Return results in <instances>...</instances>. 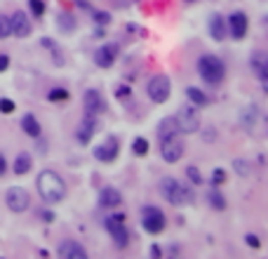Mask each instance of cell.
I'll return each mask as SVG.
<instances>
[{
  "label": "cell",
  "instance_id": "obj_28",
  "mask_svg": "<svg viewBox=\"0 0 268 259\" xmlns=\"http://www.w3.org/2000/svg\"><path fill=\"white\" fill-rule=\"evenodd\" d=\"M29 7H31V12H33V17H43L45 14V3L43 0H29Z\"/></svg>",
  "mask_w": 268,
  "mask_h": 259
},
{
  "label": "cell",
  "instance_id": "obj_24",
  "mask_svg": "<svg viewBox=\"0 0 268 259\" xmlns=\"http://www.w3.org/2000/svg\"><path fill=\"white\" fill-rule=\"evenodd\" d=\"M57 24H59V29L61 31H66V33H71L75 29V19L71 17V14H66V12H61L59 17H57Z\"/></svg>",
  "mask_w": 268,
  "mask_h": 259
},
{
  "label": "cell",
  "instance_id": "obj_29",
  "mask_svg": "<svg viewBox=\"0 0 268 259\" xmlns=\"http://www.w3.org/2000/svg\"><path fill=\"white\" fill-rule=\"evenodd\" d=\"M92 17H94V21H97L99 26L111 24V14H109V12H101V10H92Z\"/></svg>",
  "mask_w": 268,
  "mask_h": 259
},
{
  "label": "cell",
  "instance_id": "obj_18",
  "mask_svg": "<svg viewBox=\"0 0 268 259\" xmlns=\"http://www.w3.org/2000/svg\"><path fill=\"white\" fill-rule=\"evenodd\" d=\"M120 200H122L120 191L113 189V186H106V189H101V193H99V203H101V208H118Z\"/></svg>",
  "mask_w": 268,
  "mask_h": 259
},
{
  "label": "cell",
  "instance_id": "obj_39",
  "mask_svg": "<svg viewBox=\"0 0 268 259\" xmlns=\"http://www.w3.org/2000/svg\"><path fill=\"white\" fill-rule=\"evenodd\" d=\"M183 3H189V5H191V3H198V0H183Z\"/></svg>",
  "mask_w": 268,
  "mask_h": 259
},
{
  "label": "cell",
  "instance_id": "obj_20",
  "mask_svg": "<svg viewBox=\"0 0 268 259\" xmlns=\"http://www.w3.org/2000/svg\"><path fill=\"white\" fill-rule=\"evenodd\" d=\"M21 130H24L29 137H40V123L36 120V116H31V113H26L24 118H21Z\"/></svg>",
  "mask_w": 268,
  "mask_h": 259
},
{
  "label": "cell",
  "instance_id": "obj_13",
  "mask_svg": "<svg viewBox=\"0 0 268 259\" xmlns=\"http://www.w3.org/2000/svg\"><path fill=\"white\" fill-rule=\"evenodd\" d=\"M228 33H231L235 40H243L245 36H247V29H250V21H247V14L245 12H233L231 17H228Z\"/></svg>",
  "mask_w": 268,
  "mask_h": 259
},
{
  "label": "cell",
  "instance_id": "obj_19",
  "mask_svg": "<svg viewBox=\"0 0 268 259\" xmlns=\"http://www.w3.org/2000/svg\"><path fill=\"white\" fill-rule=\"evenodd\" d=\"M209 36H212L214 40H224V38L228 36V29H226V21L221 14H212V17H209Z\"/></svg>",
  "mask_w": 268,
  "mask_h": 259
},
{
  "label": "cell",
  "instance_id": "obj_2",
  "mask_svg": "<svg viewBox=\"0 0 268 259\" xmlns=\"http://www.w3.org/2000/svg\"><path fill=\"white\" fill-rule=\"evenodd\" d=\"M160 191H163L165 200L170 205H177V208H183V205L193 203V191H191L186 184H181L179 179L165 177L163 184H160Z\"/></svg>",
  "mask_w": 268,
  "mask_h": 259
},
{
  "label": "cell",
  "instance_id": "obj_12",
  "mask_svg": "<svg viewBox=\"0 0 268 259\" xmlns=\"http://www.w3.org/2000/svg\"><path fill=\"white\" fill-rule=\"evenodd\" d=\"M118 151H120V142H118L116 137H109V139H104L101 146L94 148V158L101 163H111L118 158Z\"/></svg>",
  "mask_w": 268,
  "mask_h": 259
},
{
  "label": "cell",
  "instance_id": "obj_15",
  "mask_svg": "<svg viewBox=\"0 0 268 259\" xmlns=\"http://www.w3.org/2000/svg\"><path fill=\"white\" fill-rule=\"evenodd\" d=\"M59 259H87L85 247L75 241H64L59 245Z\"/></svg>",
  "mask_w": 268,
  "mask_h": 259
},
{
  "label": "cell",
  "instance_id": "obj_34",
  "mask_svg": "<svg viewBox=\"0 0 268 259\" xmlns=\"http://www.w3.org/2000/svg\"><path fill=\"white\" fill-rule=\"evenodd\" d=\"M245 243H247L250 247H254V250H256L259 245H261V243H259V238H256L254 234H247V236H245Z\"/></svg>",
  "mask_w": 268,
  "mask_h": 259
},
{
  "label": "cell",
  "instance_id": "obj_1",
  "mask_svg": "<svg viewBox=\"0 0 268 259\" xmlns=\"http://www.w3.org/2000/svg\"><path fill=\"white\" fill-rule=\"evenodd\" d=\"M36 186H38L40 198L47 205H57L66 198V184H64V179L57 172H52V170H43V172L38 174Z\"/></svg>",
  "mask_w": 268,
  "mask_h": 259
},
{
  "label": "cell",
  "instance_id": "obj_14",
  "mask_svg": "<svg viewBox=\"0 0 268 259\" xmlns=\"http://www.w3.org/2000/svg\"><path fill=\"white\" fill-rule=\"evenodd\" d=\"M10 31H12V36H17V38H29L31 36V21H29V17H26V12L17 10V12L10 17Z\"/></svg>",
  "mask_w": 268,
  "mask_h": 259
},
{
  "label": "cell",
  "instance_id": "obj_9",
  "mask_svg": "<svg viewBox=\"0 0 268 259\" xmlns=\"http://www.w3.org/2000/svg\"><path fill=\"white\" fill-rule=\"evenodd\" d=\"M160 156L165 163H177L183 156V142L179 139V135H172L167 139L160 142Z\"/></svg>",
  "mask_w": 268,
  "mask_h": 259
},
{
  "label": "cell",
  "instance_id": "obj_3",
  "mask_svg": "<svg viewBox=\"0 0 268 259\" xmlns=\"http://www.w3.org/2000/svg\"><path fill=\"white\" fill-rule=\"evenodd\" d=\"M198 73L209 85H219L226 78V64L217 55H202L198 59Z\"/></svg>",
  "mask_w": 268,
  "mask_h": 259
},
{
  "label": "cell",
  "instance_id": "obj_17",
  "mask_svg": "<svg viewBox=\"0 0 268 259\" xmlns=\"http://www.w3.org/2000/svg\"><path fill=\"white\" fill-rule=\"evenodd\" d=\"M94 130H97V116H90V113H85V118H83V125H80V130H78V142L80 144H87L92 139V135H94Z\"/></svg>",
  "mask_w": 268,
  "mask_h": 259
},
{
  "label": "cell",
  "instance_id": "obj_36",
  "mask_svg": "<svg viewBox=\"0 0 268 259\" xmlns=\"http://www.w3.org/2000/svg\"><path fill=\"white\" fill-rule=\"evenodd\" d=\"M7 66H10V57L0 55V73H3V71H7Z\"/></svg>",
  "mask_w": 268,
  "mask_h": 259
},
{
  "label": "cell",
  "instance_id": "obj_16",
  "mask_svg": "<svg viewBox=\"0 0 268 259\" xmlns=\"http://www.w3.org/2000/svg\"><path fill=\"white\" fill-rule=\"evenodd\" d=\"M252 68L256 71V75L261 78L263 87L268 90V55L266 52H256V55H252Z\"/></svg>",
  "mask_w": 268,
  "mask_h": 259
},
{
  "label": "cell",
  "instance_id": "obj_37",
  "mask_svg": "<svg viewBox=\"0 0 268 259\" xmlns=\"http://www.w3.org/2000/svg\"><path fill=\"white\" fill-rule=\"evenodd\" d=\"M5 170H7V161H5V156L0 153V177L5 174Z\"/></svg>",
  "mask_w": 268,
  "mask_h": 259
},
{
  "label": "cell",
  "instance_id": "obj_22",
  "mask_svg": "<svg viewBox=\"0 0 268 259\" xmlns=\"http://www.w3.org/2000/svg\"><path fill=\"white\" fill-rule=\"evenodd\" d=\"M172 135H179V127L177 123H174V118H163V123H160L158 127V137L160 139H167V137Z\"/></svg>",
  "mask_w": 268,
  "mask_h": 259
},
{
  "label": "cell",
  "instance_id": "obj_8",
  "mask_svg": "<svg viewBox=\"0 0 268 259\" xmlns=\"http://www.w3.org/2000/svg\"><path fill=\"white\" fill-rule=\"evenodd\" d=\"M141 226L146 228L148 234H160L165 228V215L158 210V208H153V205H148V208H144L141 210Z\"/></svg>",
  "mask_w": 268,
  "mask_h": 259
},
{
  "label": "cell",
  "instance_id": "obj_5",
  "mask_svg": "<svg viewBox=\"0 0 268 259\" xmlns=\"http://www.w3.org/2000/svg\"><path fill=\"white\" fill-rule=\"evenodd\" d=\"M170 92H172V85H170L167 75L160 73V75H153L151 81H148V97L155 104H165L170 99Z\"/></svg>",
  "mask_w": 268,
  "mask_h": 259
},
{
  "label": "cell",
  "instance_id": "obj_7",
  "mask_svg": "<svg viewBox=\"0 0 268 259\" xmlns=\"http://www.w3.org/2000/svg\"><path fill=\"white\" fill-rule=\"evenodd\" d=\"M5 203H7V208H10L12 212L21 215V212L29 210L31 196H29L26 189H21V186H12V189H7V193H5Z\"/></svg>",
  "mask_w": 268,
  "mask_h": 259
},
{
  "label": "cell",
  "instance_id": "obj_10",
  "mask_svg": "<svg viewBox=\"0 0 268 259\" xmlns=\"http://www.w3.org/2000/svg\"><path fill=\"white\" fill-rule=\"evenodd\" d=\"M118 52H120V47H118L116 43H106L101 45V47L94 52V64H97L99 68H109L116 64L118 59Z\"/></svg>",
  "mask_w": 268,
  "mask_h": 259
},
{
  "label": "cell",
  "instance_id": "obj_26",
  "mask_svg": "<svg viewBox=\"0 0 268 259\" xmlns=\"http://www.w3.org/2000/svg\"><path fill=\"white\" fill-rule=\"evenodd\" d=\"M207 198H209V205H212V208H217V210H226V200H224V196H221L217 189L209 191Z\"/></svg>",
  "mask_w": 268,
  "mask_h": 259
},
{
  "label": "cell",
  "instance_id": "obj_27",
  "mask_svg": "<svg viewBox=\"0 0 268 259\" xmlns=\"http://www.w3.org/2000/svg\"><path fill=\"white\" fill-rule=\"evenodd\" d=\"M132 151H134V156H146V153H148V139H144V137L134 139Z\"/></svg>",
  "mask_w": 268,
  "mask_h": 259
},
{
  "label": "cell",
  "instance_id": "obj_21",
  "mask_svg": "<svg viewBox=\"0 0 268 259\" xmlns=\"http://www.w3.org/2000/svg\"><path fill=\"white\" fill-rule=\"evenodd\" d=\"M31 156L29 153H19L17 158H14V165H12V170H14V174L17 177H21V174H29L31 172Z\"/></svg>",
  "mask_w": 268,
  "mask_h": 259
},
{
  "label": "cell",
  "instance_id": "obj_23",
  "mask_svg": "<svg viewBox=\"0 0 268 259\" xmlns=\"http://www.w3.org/2000/svg\"><path fill=\"white\" fill-rule=\"evenodd\" d=\"M186 97H189L191 104H195V106L207 104V94L202 92V90H198V87H189V90H186Z\"/></svg>",
  "mask_w": 268,
  "mask_h": 259
},
{
  "label": "cell",
  "instance_id": "obj_11",
  "mask_svg": "<svg viewBox=\"0 0 268 259\" xmlns=\"http://www.w3.org/2000/svg\"><path fill=\"white\" fill-rule=\"evenodd\" d=\"M83 106H85V113H90V116H99L106 111V101L99 90H87L83 94Z\"/></svg>",
  "mask_w": 268,
  "mask_h": 259
},
{
  "label": "cell",
  "instance_id": "obj_38",
  "mask_svg": "<svg viewBox=\"0 0 268 259\" xmlns=\"http://www.w3.org/2000/svg\"><path fill=\"white\" fill-rule=\"evenodd\" d=\"M40 215H43V219H45V222H52V219H55V215H52V212H49V210L40 212Z\"/></svg>",
  "mask_w": 268,
  "mask_h": 259
},
{
  "label": "cell",
  "instance_id": "obj_33",
  "mask_svg": "<svg viewBox=\"0 0 268 259\" xmlns=\"http://www.w3.org/2000/svg\"><path fill=\"white\" fill-rule=\"evenodd\" d=\"M224 179H226V172H224V170H214V172H212V184H214V186L221 184Z\"/></svg>",
  "mask_w": 268,
  "mask_h": 259
},
{
  "label": "cell",
  "instance_id": "obj_25",
  "mask_svg": "<svg viewBox=\"0 0 268 259\" xmlns=\"http://www.w3.org/2000/svg\"><path fill=\"white\" fill-rule=\"evenodd\" d=\"M47 99L49 101H55V104H59V101H68V90H64V87H55V90H49Z\"/></svg>",
  "mask_w": 268,
  "mask_h": 259
},
{
  "label": "cell",
  "instance_id": "obj_30",
  "mask_svg": "<svg viewBox=\"0 0 268 259\" xmlns=\"http://www.w3.org/2000/svg\"><path fill=\"white\" fill-rule=\"evenodd\" d=\"M186 177L193 182V184H202V174H200V170L195 165H191V167H186Z\"/></svg>",
  "mask_w": 268,
  "mask_h": 259
},
{
  "label": "cell",
  "instance_id": "obj_4",
  "mask_svg": "<svg viewBox=\"0 0 268 259\" xmlns=\"http://www.w3.org/2000/svg\"><path fill=\"white\" fill-rule=\"evenodd\" d=\"M174 123H177L179 132L193 135V132H198V127H200V116H198V111H195L193 106H181L177 111V116H174Z\"/></svg>",
  "mask_w": 268,
  "mask_h": 259
},
{
  "label": "cell",
  "instance_id": "obj_32",
  "mask_svg": "<svg viewBox=\"0 0 268 259\" xmlns=\"http://www.w3.org/2000/svg\"><path fill=\"white\" fill-rule=\"evenodd\" d=\"M12 111H14L12 99H0V113H12Z\"/></svg>",
  "mask_w": 268,
  "mask_h": 259
},
{
  "label": "cell",
  "instance_id": "obj_35",
  "mask_svg": "<svg viewBox=\"0 0 268 259\" xmlns=\"http://www.w3.org/2000/svg\"><path fill=\"white\" fill-rule=\"evenodd\" d=\"M116 97H118V99H127V97H129V87H127V85L118 87V90H116Z\"/></svg>",
  "mask_w": 268,
  "mask_h": 259
},
{
  "label": "cell",
  "instance_id": "obj_6",
  "mask_svg": "<svg viewBox=\"0 0 268 259\" xmlns=\"http://www.w3.org/2000/svg\"><path fill=\"white\" fill-rule=\"evenodd\" d=\"M106 228H109V234L113 236V241H116L118 247H125L129 243V236H127V228H125V215H109L104 219Z\"/></svg>",
  "mask_w": 268,
  "mask_h": 259
},
{
  "label": "cell",
  "instance_id": "obj_31",
  "mask_svg": "<svg viewBox=\"0 0 268 259\" xmlns=\"http://www.w3.org/2000/svg\"><path fill=\"white\" fill-rule=\"evenodd\" d=\"M7 36H12V31H10V17L0 14V38H7Z\"/></svg>",
  "mask_w": 268,
  "mask_h": 259
}]
</instances>
